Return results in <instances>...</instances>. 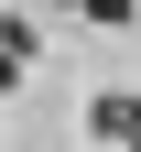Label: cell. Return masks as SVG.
<instances>
[{
    "instance_id": "6da1fadb",
    "label": "cell",
    "mask_w": 141,
    "mask_h": 152,
    "mask_svg": "<svg viewBox=\"0 0 141 152\" xmlns=\"http://www.w3.org/2000/svg\"><path fill=\"white\" fill-rule=\"evenodd\" d=\"M87 22H141V0H76Z\"/></svg>"
},
{
    "instance_id": "3957f363",
    "label": "cell",
    "mask_w": 141,
    "mask_h": 152,
    "mask_svg": "<svg viewBox=\"0 0 141 152\" xmlns=\"http://www.w3.org/2000/svg\"><path fill=\"white\" fill-rule=\"evenodd\" d=\"M0 33H11V22H0Z\"/></svg>"
},
{
    "instance_id": "7a4b0ae2",
    "label": "cell",
    "mask_w": 141,
    "mask_h": 152,
    "mask_svg": "<svg viewBox=\"0 0 141 152\" xmlns=\"http://www.w3.org/2000/svg\"><path fill=\"white\" fill-rule=\"evenodd\" d=\"M11 76H22V65H11V54H0V87H11Z\"/></svg>"
},
{
    "instance_id": "277c9868",
    "label": "cell",
    "mask_w": 141,
    "mask_h": 152,
    "mask_svg": "<svg viewBox=\"0 0 141 152\" xmlns=\"http://www.w3.org/2000/svg\"><path fill=\"white\" fill-rule=\"evenodd\" d=\"M130 152H141V141H130Z\"/></svg>"
}]
</instances>
